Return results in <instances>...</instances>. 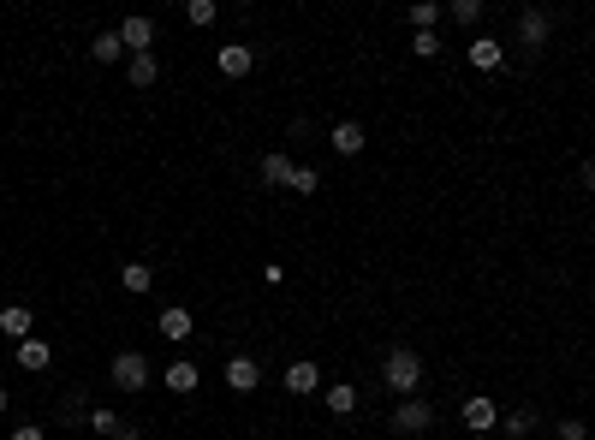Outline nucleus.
I'll return each mask as SVG.
<instances>
[{
	"mask_svg": "<svg viewBox=\"0 0 595 440\" xmlns=\"http://www.w3.org/2000/svg\"><path fill=\"white\" fill-rule=\"evenodd\" d=\"M227 387H232V393H256V387H262L256 357H232V363H227Z\"/></svg>",
	"mask_w": 595,
	"mask_h": 440,
	"instance_id": "nucleus-10",
	"label": "nucleus"
},
{
	"mask_svg": "<svg viewBox=\"0 0 595 440\" xmlns=\"http://www.w3.org/2000/svg\"><path fill=\"white\" fill-rule=\"evenodd\" d=\"M382 381H387V393L417 398V387H423V357H417L411 345H393V351H387V363H382Z\"/></svg>",
	"mask_w": 595,
	"mask_h": 440,
	"instance_id": "nucleus-1",
	"label": "nucleus"
},
{
	"mask_svg": "<svg viewBox=\"0 0 595 440\" xmlns=\"http://www.w3.org/2000/svg\"><path fill=\"white\" fill-rule=\"evenodd\" d=\"M108 381H114L119 393H143V387H149V357H143V351H119L114 370H108Z\"/></svg>",
	"mask_w": 595,
	"mask_h": 440,
	"instance_id": "nucleus-2",
	"label": "nucleus"
},
{
	"mask_svg": "<svg viewBox=\"0 0 595 440\" xmlns=\"http://www.w3.org/2000/svg\"><path fill=\"white\" fill-rule=\"evenodd\" d=\"M119 42H126V54H156V24L149 18H126L119 24Z\"/></svg>",
	"mask_w": 595,
	"mask_h": 440,
	"instance_id": "nucleus-7",
	"label": "nucleus"
},
{
	"mask_svg": "<svg viewBox=\"0 0 595 440\" xmlns=\"http://www.w3.org/2000/svg\"><path fill=\"white\" fill-rule=\"evenodd\" d=\"M500 435H506V440H530V435H536V417H530V411L500 417Z\"/></svg>",
	"mask_w": 595,
	"mask_h": 440,
	"instance_id": "nucleus-21",
	"label": "nucleus"
},
{
	"mask_svg": "<svg viewBox=\"0 0 595 440\" xmlns=\"http://www.w3.org/2000/svg\"><path fill=\"white\" fill-rule=\"evenodd\" d=\"M126 78H131L137 89H149V84L161 78V60H156V54H131V60H126Z\"/></svg>",
	"mask_w": 595,
	"mask_h": 440,
	"instance_id": "nucleus-16",
	"label": "nucleus"
},
{
	"mask_svg": "<svg viewBox=\"0 0 595 440\" xmlns=\"http://www.w3.org/2000/svg\"><path fill=\"white\" fill-rule=\"evenodd\" d=\"M30 322H36V315H30V310H24V304H6V310H0V333H13V340H18V345H24V340H30Z\"/></svg>",
	"mask_w": 595,
	"mask_h": 440,
	"instance_id": "nucleus-13",
	"label": "nucleus"
},
{
	"mask_svg": "<svg viewBox=\"0 0 595 440\" xmlns=\"http://www.w3.org/2000/svg\"><path fill=\"white\" fill-rule=\"evenodd\" d=\"M13 440H48L42 428H13Z\"/></svg>",
	"mask_w": 595,
	"mask_h": 440,
	"instance_id": "nucleus-31",
	"label": "nucleus"
},
{
	"mask_svg": "<svg viewBox=\"0 0 595 440\" xmlns=\"http://www.w3.org/2000/svg\"><path fill=\"white\" fill-rule=\"evenodd\" d=\"M184 18H191V24H214V18H221V6H214V0H191V6H184Z\"/></svg>",
	"mask_w": 595,
	"mask_h": 440,
	"instance_id": "nucleus-24",
	"label": "nucleus"
},
{
	"mask_svg": "<svg viewBox=\"0 0 595 440\" xmlns=\"http://www.w3.org/2000/svg\"><path fill=\"white\" fill-rule=\"evenodd\" d=\"M411 54L417 60H435L440 54V36H435V30H417V36H411Z\"/></svg>",
	"mask_w": 595,
	"mask_h": 440,
	"instance_id": "nucleus-26",
	"label": "nucleus"
},
{
	"mask_svg": "<svg viewBox=\"0 0 595 440\" xmlns=\"http://www.w3.org/2000/svg\"><path fill=\"white\" fill-rule=\"evenodd\" d=\"M411 24L417 30H435L440 24V6H435V0H417V6H411Z\"/></svg>",
	"mask_w": 595,
	"mask_h": 440,
	"instance_id": "nucleus-25",
	"label": "nucleus"
},
{
	"mask_svg": "<svg viewBox=\"0 0 595 440\" xmlns=\"http://www.w3.org/2000/svg\"><path fill=\"white\" fill-rule=\"evenodd\" d=\"M119 286H126L131 298H143V292L156 286V274H149V262H126V268H119Z\"/></svg>",
	"mask_w": 595,
	"mask_h": 440,
	"instance_id": "nucleus-17",
	"label": "nucleus"
},
{
	"mask_svg": "<svg viewBox=\"0 0 595 440\" xmlns=\"http://www.w3.org/2000/svg\"><path fill=\"white\" fill-rule=\"evenodd\" d=\"M250 66H256V48H244V42L221 48V71H227V78H250Z\"/></svg>",
	"mask_w": 595,
	"mask_h": 440,
	"instance_id": "nucleus-12",
	"label": "nucleus"
},
{
	"mask_svg": "<svg viewBox=\"0 0 595 440\" xmlns=\"http://www.w3.org/2000/svg\"><path fill=\"white\" fill-rule=\"evenodd\" d=\"M161 340H173V345L191 340V310H179V304H173V310H161Z\"/></svg>",
	"mask_w": 595,
	"mask_h": 440,
	"instance_id": "nucleus-15",
	"label": "nucleus"
},
{
	"mask_svg": "<svg viewBox=\"0 0 595 440\" xmlns=\"http://www.w3.org/2000/svg\"><path fill=\"white\" fill-rule=\"evenodd\" d=\"M548 36H553V13H536V6H530V13H518V42H524L530 54H536Z\"/></svg>",
	"mask_w": 595,
	"mask_h": 440,
	"instance_id": "nucleus-4",
	"label": "nucleus"
},
{
	"mask_svg": "<svg viewBox=\"0 0 595 440\" xmlns=\"http://www.w3.org/2000/svg\"><path fill=\"white\" fill-rule=\"evenodd\" d=\"M465 54H470V66H477V71H495L500 60H506V48H500L495 36H477V42H470Z\"/></svg>",
	"mask_w": 595,
	"mask_h": 440,
	"instance_id": "nucleus-11",
	"label": "nucleus"
},
{
	"mask_svg": "<svg viewBox=\"0 0 595 440\" xmlns=\"http://www.w3.org/2000/svg\"><path fill=\"white\" fill-rule=\"evenodd\" d=\"M327 411H334V417H352L357 411V387L352 381H334V387H327Z\"/></svg>",
	"mask_w": 595,
	"mask_h": 440,
	"instance_id": "nucleus-19",
	"label": "nucleus"
},
{
	"mask_svg": "<svg viewBox=\"0 0 595 440\" xmlns=\"http://www.w3.org/2000/svg\"><path fill=\"white\" fill-rule=\"evenodd\" d=\"M286 191H298V197H310V191H322V173L298 161V167H292V179H286Z\"/></svg>",
	"mask_w": 595,
	"mask_h": 440,
	"instance_id": "nucleus-22",
	"label": "nucleus"
},
{
	"mask_svg": "<svg viewBox=\"0 0 595 440\" xmlns=\"http://www.w3.org/2000/svg\"><path fill=\"white\" fill-rule=\"evenodd\" d=\"M316 387H322V370H316L310 357H298L292 370H286V393H292V398H304V393H316Z\"/></svg>",
	"mask_w": 595,
	"mask_h": 440,
	"instance_id": "nucleus-9",
	"label": "nucleus"
},
{
	"mask_svg": "<svg viewBox=\"0 0 595 440\" xmlns=\"http://www.w3.org/2000/svg\"><path fill=\"white\" fill-rule=\"evenodd\" d=\"M364 126H357V119H340V126H334V131H327V149H334V155H345V161H352V155H364Z\"/></svg>",
	"mask_w": 595,
	"mask_h": 440,
	"instance_id": "nucleus-5",
	"label": "nucleus"
},
{
	"mask_svg": "<svg viewBox=\"0 0 595 440\" xmlns=\"http://www.w3.org/2000/svg\"><path fill=\"white\" fill-rule=\"evenodd\" d=\"M256 173H262V185H286V179H292V161L274 149V155H262V167H256Z\"/></svg>",
	"mask_w": 595,
	"mask_h": 440,
	"instance_id": "nucleus-20",
	"label": "nucleus"
},
{
	"mask_svg": "<svg viewBox=\"0 0 595 440\" xmlns=\"http://www.w3.org/2000/svg\"><path fill=\"white\" fill-rule=\"evenodd\" d=\"M458 417H465V428H470V435H488V428H500V411H495V405H488L482 393H470Z\"/></svg>",
	"mask_w": 595,
	"mask_h": 440,
	"instance_id": "nucleus-6",
	"label": "nucleus"
},
{
	"mask_svg": "<svg viewBox=\"0 0 595 440\" xmlns=\"http://www.w3.org/2000/svg\"><path fill=\"white\" fill-rule=\"evenodd\" d=\"M48 363H54V351H48V340H24V345H18V370L42 375Z\"/></svg>",
	"mask_w": 595,
	"mask_h": 440,
	"instance_id": "nucleus-14",
	"label": "nucleus"
},
{
	"mask_svg": "<svg viewBox=\"0 0 595 440\" xmlns=\"http://www.w3.org/2000/svg\"><path fill=\"white\" fill-rule=\"evenodd\" d=\"M0 417H6V387H0Z\"/></svg>",
	"mask_w": 595,
	"mask_h": 440,
	"instance_id": "nucleus-33",
	"label": "nucleus"
},
{
	"mask_svg": "<svg viewBox=\"0 0 595 440\" xmlns=\"http://www.w3.org/2000/svg\"><path fill=\"white\" fill-rule=\"evenodd\" d=\"M578 179H583V191H595V161H583V173H578Z\"/></svg>",
	"mask_w": 595,
	"mask_h": 440,
	"instance_id": "nucleus-30",
	"label": "nucleus"
},
{
	"mask_svg": "<svg viewBox=\"0 0 595 440\" xmlns=\"http://www.w3.org/2000/svg\"><path fill=\"white\" fill-rule=\"evenodd\" d=\"M114 440H143V435H137L131 423H119V428H114Z\"/></svg>",
	"mask_w": 595,
	"mask_h": 440,
	"instance_id": "nucleus-32",
	"label": "nucleus"
},
{
	"mask_svg": "<svg viewBox=\"0 0 595 440\" xmlns=\"http://www.w3.org/2000/svg\"><path fill=\"white\" fill-rule=\"evenodd\" d=\"M90 54H96L101 66H114V60H126V42H119V30H101L96 42H90Z\"/></svg>",
	"mask_w": 595,
	"mask_h": 440,
	"instance_id": "nucleus-18",
	"label": "nucleus"
},
{
	"mask_svg": "<svg viewBox=\"0 0 595 440\" xmlns=\"http://www.w3.org/2000/svg\"><path fill=\"white\" fill-rule=\"evenodd\" d=\"M453 18H458V24H477V18H482V0H453Z\"/></svg>",
	"mask_w": 595,
	"mask_h": 440,
	"instance_id": "nucleus-28",
	"label": "nucleus"
},
{
	"mask_svg": "<svg viewBox=\"0 0 595 440\" xmlns=\"http://www.w3.org/2000/svg\"><path fill=\"white\" fill-rule=\"evenodd\" d=\"M161 387H167V393H197V387H203V370L191 363V357H179V363H167Z\"/></svg>",
	"mask_w": 595,
	"mask_h": 440,
	"instance_id": "nucleus-8",
	"label": "nucleus"
},
{
	"mask_svg": "<svg viewBox=\"0 0 595 440\" xmlns=\"http://www.w3.org/2000/svg\"><path fill=\"white\" fill-rule=\"evenodd\" d=\"M553 435H560V440H590V428H583L578 417H566V423H553Z\"/></svg>",
	"mask_w": 595,
	"mask_h": 440,
	"instance_id": "nucleus-29",
	"label": "nucleus"
},
{
	"mask_svg": "<svg viewBox=\"0 0 595 440\" xmlns=\"http://www.w3.org/2000/svg\"><path fill=\"white\" fill-rule=\"evenodd\" d=\"M435 423V405L429 398H399L393 405V435H423Z\"/></svg>",
	"mask_w": 595,
	"mask_h": 440,
	"instance_id": "nucleus-3",
	"label": "nucleus"
},
{
	"mask_svg": "<svg viewBox=\"0 0 595 440\" xmlns=\"http://www.w3.org/2000/svg\"><path fill=\"white\" fill-rule=\"evenodd\" d=\"M60 423H66V428H71V423H90V398H84V393H66V405H60Z\"/></svg>",
	"mask_w": 595,
	"mask_h": 440,
	"instance_id": "nucleus-23",
	"label": "nucleus"
},
{
	"mask_svg": "<svg viewBox=\"0 0 595 440\" xmlns=\"http://www.w3.org/2000/svg\"><path fill=\"white\" fill-rule=\"evenodd\" d=\"M126 423V417H114V411H90V428H96L101 440H114V428Z\"/></svg>",
	"mask_w": 595,
	"mask_h": 440,
	"instance_id": "nucleus-27",
	"label": "nucleus"
}]
</instances>
